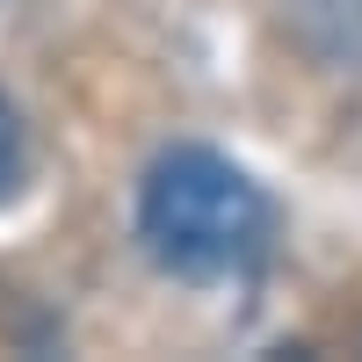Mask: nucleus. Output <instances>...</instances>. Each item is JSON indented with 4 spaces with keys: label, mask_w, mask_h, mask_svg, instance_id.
<instances>
[{
    "label": "nucleus",
    "mask_w": 362,
    "mask_h": 362,
    "mask_svg": "<svg viewBox=\"0 0 362 362\" xmlns=\"http://www.w3.org/2000/svg\"><path fill=\"white\" fill-rule=\"evenodd\" d=\"M22 181V124H15V109L0 102V196H8Z\"/></svg>",
    "instance_id": "f03ea898"
},
{
    "label": "nucleus",
    "mask_w": 362,
    "mask_h": 362,
    "mask_svg": "<svg viewBox=\"0 0 362 362\" xmlns=\"http://www.w3.org/2000/svg\"><path fill=\"white\" fill-rule=\"evenodd\" d=\"M138 239L167 276L225 283L268 261L276 203L239 160L210 153V145H174L138 181Z\"/></svg>",
    "instance_id": "f257e3e1"
}]
</instances>
